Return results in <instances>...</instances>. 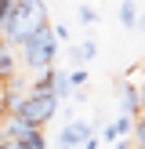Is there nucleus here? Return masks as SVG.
<instances>
[{
    "instance_id": "1",
    "label": "nucleus",
    "mask_w": 145,
    "mask_h": 149,
    "mask_svg": "<svg viewBox=\"0 0 145 149\" xmlns=\"http://www.w3.org/2000/svg\"><path fill=\"white\" fill-rule=\"evenodd\" d=\"M40 26H47V4L44 0H14L11 15L0 26V40H7L11 47H22Z\"/></svg>"
},
{
    "instance_id": "8",
    "label": "nucleus",
    "mask_w": 145,
    "mask_h": 149,
    "mask_svg": "<svg viewBox=\"0 0 145 149\" xmlns=\"http://www.w3.org/2000/svg\"><path fill=\"white\" fill-rule=\"evenodd\" d=\"M76 15H80V22H84V26H94V22H98V11H94L91 4H80Z\"/></svg>"
},
{
    "instance_id": "12",
    "label": "nucleus",
    "mask_w": 145,
    "mask_h": 149,
    "mask_svg": "<svg viewBox=\"0 0 145 149\" xmlns=\"http://www.w3.org/2000/svg\"><path fill=\"white\" fill-rule=\"evenodd\" d=\"M142 113H145V87H142Z\"/></svg>"
},
{
    "instance_id": "11",
    "label": "nucleus",
    "mask_w": 145,
    "mask_h": 149,
    "mask_svg": "<svg viewBox=\"0 0 145 149\" xmlns=\"http://www.w3.org/2000/svg\"><path fill=\"white\" fill-rule=\"evenodd\" d=\"M138 29H142V33H145V15H142V18H138Z\"/></svg>"
},
{
    "instance_id": "5",
    "label": "nucleus",
    "mask_w": 145,
    "mask_h": 149,
    "mask_svg": "<svg viewBox=\"0 0 145 149\" xmlns=\"http://www.w3.org/2000/svg\"><path fill=\"white\" fill-rule=\"evenodd\" d=\"M134 116H127V113H120L116 116L113 124H109L105 131H102V138H105V142H116V138H127V135H134Z\"/></svg>"
},
{
    "instance_id": "3",
    "label": "nucleus",
    "mask_w": 145,
    "mask_h": 149,
    "mask_svg": "<svg viewBox=\"0 0 145 149\" xmlns=\"http://www.w3.org/2000/svg\"><path fill=\"white\" fill-rule=\"evenodd\" d=\"M58 95L51 91V87H33V91L22 98V106H18V116L22 120H29L33 127H44V124L51 120V116L58 113Z\"/></svg>"
},
{
    "instance_id": "4",
    "label": "nucleus",
    "mask_w": 145,
    "mask_h": 149,
    "mask_svg": "<svg viewBox=\"0 0 145 149\" xmlns=\"http://www.w3.org/2000/svg\"><path fill=\"white\" fill-rule=\"evenodd\" d=\"M91 138L94 135H91V124L87 120H69L62 127V135H58V142H62V149H69V146H87Z\"/></svg>"
},
{
    "instance_id": "6",
    "label": "nucleus",
    "mask_w": 145,
    "mask_h": 149,
    "mask_svg": "<svg viewBox=\"0 0 145 149\" xmlns=\"http://www.w3.org/2000/svg\"><path fill=\"white\" fill-rule=\"evenodd\" d=\"M120 113H127V116H145L142 113V91H134V87H123L120 91Z\"/></svg>"
},
{
    "instance_id": "7",
    "label": "nucleus",
    "mask_w": 145,
    "mask_h": 149,
    "mask_svg": "<svg viewBox=\"0 0 145 149\" xmlns=\"http://www.w3.org/2000/svg\"><path fill=\"white\" fill-rule=\"evenodd\" d=\"M138 18H142V15L134 11V4L123 0V4H120V26H123V29H138Z\"/></svg>"
},
{
    "instance_id": "2",
    "label": "nucleus",
    "mask_w": 145,
    "mask_h": 149,
    "mask_svg": "<svg viewBox=\"0 0 145 149\" xmlns=\"http://www.w3.org/2000/svg\"><path fill=\"white\" fill-rule=\"evenodd\" d=\"M58 36H55V26H40L33 36H29L26 44H22V62H26V69H36V73H44L47 65H55V58H58Z\"/></svg>"
},
{
    "instance_id": "10",
    "label": "nucleus",
    "mask_w": 145,
    "mask_h": 149,
    "mask_svg": "<svg viewBox=\"0 0 145 149\" xmlns=\"http://www.w3.org/2000/svg\"><path fill=\"white\" fill-rule=\"evenodd\" d=\"M55 36H58L62 44H72V36H69V26H62V22L55 26Z\"/></svg>"
},
{
    "instance_id": "13",
    "label": "nucleus",
    "mask_w": 145,
    "mask_h": 149,
    "mask_svg": "<svg viewBox=\"0 0 145 149\" xmlns=\"http://www.w3.org/2000/svg\"><path fill=\"white\" fill-rule=\"evenodd\" d=\"M69 149H84V146H69Z\"/></svg>"
},
{
    "instance_id": "9",
    "label": "nucleus",
    "mask_w": 145,
    "mask_h": 149,
    "mask_svg": "<svg viewBox=\"0 0 145 149\" xmlns=\"http://www.w3.org/2000/svg\"><path fill=\"white\" fill-rule=\"evenodd\" d=\"M69 77H72V84H76V87L87 84V69H84V65H80V69H69Z\"/></svg>"
}]
</instances>
